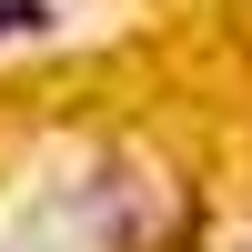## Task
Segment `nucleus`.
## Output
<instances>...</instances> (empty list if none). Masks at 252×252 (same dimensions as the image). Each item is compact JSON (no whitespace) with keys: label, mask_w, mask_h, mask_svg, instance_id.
<instances>
[{"label":"nucleus","mask_w":252,"mask_h":252,"mask_svg":"<svg viewBox=\"0 0 252 252\" xmlns=\"http://www.w3.org/2000/svg\"><path fill=\"white\" fill-rule=\"evenodd\" d=\"M20 31H51V0H0V40H20Z\"/></svg>","instance_id":"obj_1"}]
</instances>
